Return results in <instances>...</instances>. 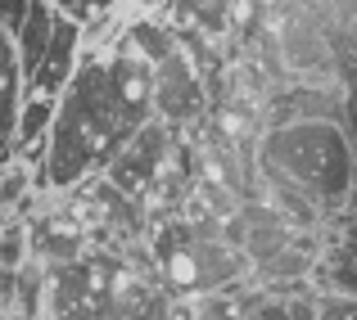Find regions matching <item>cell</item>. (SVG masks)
Here are the masks:
<instances>
[{"mask_svg": "<svg viewBox=\"0 0 357 320\" xmlns=\"http://www.w3.org/2000/svg\"><path fill=\"white\" fill-rule=\"evenodd\" d=\"M149 122H154V63L127 41L105 54H82L54 109L36 185L77 190L105 176V167Z\"/></svg>", "mask_w": 357, "mask_h": 320, "instance_id": "1", "label": "cell"}, {"mask_svg": "<svg viewBox=\"0 0 357 320\" xmlns=\"http://www.w3.org/2000/svg\"><path fill=\"white\" fill-rule=\"evenodd\" d=\"M258 172L294 185L321 212H340L357 185V149L335 118L271 122L258 140Z\"/></svg>", "mask_w": 357, "mask_h": 320, "instance_id": "2", "label": "cell"}, {"mask_svg": "<svg viewBox=\"0 0 357 320\" xmlns=\"http://www.w3.org/2000/svg\"><path fill=\"white\" fill-rule=\"evenodd\" d=\"M149 271L172 303L181 298L199 303V298L249 280V262L222 234V221L199 212L158 216V225L149 230Z\"/></svg>", "mask_w": 357, "mask_h": 320, "instance_id": "3", "label": "cell"}, {"mask_svg": "<svg viewBox=\"0 0 357 320\" xmlns=\"http://www.w3.org/2000/svg\"><path fill=\"white\" fill-rule=\"evenodd\" d=\"M176 154H181V131L154 118L149 127H140L136 136H131V145L105 167V181L114 185L118 194H127V199H136L140 208H145L149 190L167 176V167L176 163Z\"/></svg>", "mask_w": 357, "mask_h": 320, "instance_id": "4", "label": "cell"}, {"mask_svg": "<svg viewBox=\"0 0 357 320\" xmlns=\"http://www.w3.org/2000/svg\"><path fill=\"white\" fill-rule=\"evenodd\" d=\"M154 118L176 131L208 118V81H204L199 59L181 36L163 59H154Z\"/></svg>", "mask_w": 357, "mask_h": 320, "instance_id": "5", "label": "cell"}, {"mask_svg": "<svg viewBox=\"0 0 357 320\" xmlns=\"http://www.w3.org/2000/svg\"><path fill=\"white\" fill-rule=\"evenodd\" d=\"M82 41H86L82 23H73L68 14H59L54 36H50V50H45L41 68L32 72V81L23 86V95H50V99H59L63 86L73 81V72H77V63H82Z\"/></svg>", "mask_w": 357, "mask_h": 320, "instance_id": "6", "label": "cell"}, {"mask_svg": "<svg viewBox=\"0 0 357 320\" xmlns=\"http://www.w3.org/2000/svg\"><path fill=\"white\" fill-rule=\"evenodd\" d=\"M54 23H59V9H54V0H32V5H27L23 27L14 32V54H18V72H23V86L32 81V72L41 68L45 50H50Z\"/></svg>", "mask_w": 357, "mask_h": 320, "instance_id": "7", "label": "cell"}, {"mask_svg": "<svg viewBox=\"0 0 357 320\" xmlns=\"http://www.w3.org/2000/svg\"><path fill=\"white\" fill-rule=\"evenodd\" d=\"M23 104V72H18V54H14V36L0 32V167L14 163V118Z\"/></svg>", "mask_w": 357, "mask_h": 320, "instance_id": "8", "label": "cell"}, {"mask_svg": "<svg viewBox=\"0 0 357 320\" xmlns=\"http://www.w3.org/2000/svg\"><path fill=\"white\" fill-rule=\"evenodd\" d=\"M231 5L236 0H176L172 23L181 36H227L231 32Z\"/></svg>", "mask_w": 357, "mask_h": 320, "instance_id": "9", "label": "cell"}, {"mask_svg": "<svg viewBox=\"0 0 357 320\" xmlns=\"http://www.w3.org/2000/svg\"><path fill=\"white\" fill-rule=\"evenodd\" d=\"M45 294H50V266L27 262L18 271V294H14V316L18 320H45Z\"/></svg>", "mask_w": 357, "mask_h": 320, "instance_id": "10", "label": "cell"}, {"mask_svg": "<svg viewBox=\"0 0 357 320\" xmlns=\"http://www.w3.org/2000/svg\"><path fill=\"white\" fill-rule=\"evenodd\" d=\"M27 262H32V230H27L23 216H9L5 230H0V266L23 271Z\"/></svg>", "mask_w": 357, "mask_h": 320, "instance_id": "11", "label": "cell"}, {"mask_svg": "<svg viewBox=\"0 0 357 320\" xmlns=\"http://www.w3.org/2000/svg\"><path fill=\"white\" fill-rule=\"evenodd\" d=\"M118 5H122V0H54V9H59V14H68L73 23H82V27L109 18Z\"/></svg>", "mask_w": 357, "mask_h": 320, "instance_id": "12", "label": "cell"}, {"mask_svg": "<svg viewBox=\"0 0 357 320\" xmlns=\"http://www.w3.org/2000/svg\"><path fill=\"white\" fill-rule=\"evenodd\" d=\"M317 320H357V294H317Z\"/></svg>", "mask_w": 357, "mask_h": 320, "instance_id": "13", "label": "cell"}, {"mask_svg": "<svg viewBox=\"0 0 357 320\" xmlns=\"http://www.w3.org/2000/svg\"><path fill=\"white\" fill-rule=\"evenodd\" d=\"M27 5H32V0H0V32H5V36H14L18 27H23Z\"/></svg>", "mask_w": 357, "mask_h": 320, "instance_id": "14", "label": "cell"}]
</instances>
